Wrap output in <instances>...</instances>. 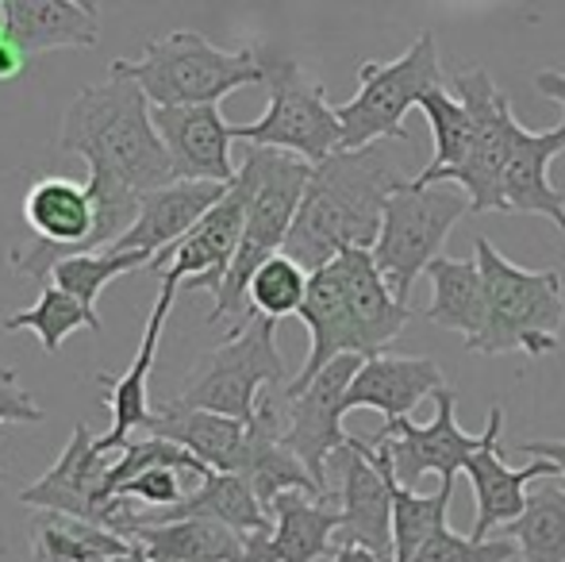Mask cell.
Returning <instances> with one entry per match:
<instances>
[{
  "label": "cell",
  "instance_id": "cell-12",
  "mask_svg": "<svg viewBox=\"0 0 565 562\" xmlns=\"http://www.w3.org/2000/svg\"><path fill=\"white\" fill-rule=\"evenodd\" d=\"M331 463L339 466V512L342 524L335 548H362L381 562H393V458L385 447L350 435Z\"/></svg>",
  "mask_w": 565,
  "mask_h": 562
},
{
  "label": "cell",
  "instance_id": "cell-15",
  "mask_svg": "<svg viewBox=\"0 0 565 562\" xmlns=\"http://www.w3.org/2000/svg\"><path fill=\"white\" fill-rule=\"evenodd\" d=\"M231 185H216V181H173V185L147 193L139 201V216L124 235L105 251L116 255H147L150 263L173 251L220 201L227 197Z\"/></svg>",
  "mask_w": 565,
  "mask_h": 562
},
{
  "label": "cell",
  "instance_id": "cell-8",
  "mask_svg": "<svg viewBox=\"0 0 565 562\" xmlns=\"http://www.w3.org/2000/svg\"><path fill=\"white\" fill-rule=\"evenodd\" d=\"M435 89H447V85H443L439 43L431 31H419L416 43L396 62H365L358 70V93L335 108L342 124V150H365L385 139H404L408 108H419Z\"/></svg>",
  "mask_w": 565,
  "mask_h": 562
},
{
  "label": "cell",
  "instance_id": "cell-37",
  "mask_svg": "<svg viewBox=\"0 0 565 562\" xmlns=\"http://www.w3.org/2000/svg\"><path fill=\"white\" fill-rule=\"evenodd\" d=\"M512 559H520V548H515L512 540L492 536V540L477 543V540L458 536L447 524V528H439L424 548H419V555L412 562H512Z\"/></svg>",
  "mask_w": 565,
  "mask_h": 562
},
{
  "label": "cell",
  "instance_id": "cell-20",
  "mask_svg": "<svg viewBox=\"0 0 565 562\" xmlns=\"http://www.w3.org/2000/svg\"><path fill=\"white\" fill-rule=\"evenodd\" d=\"M4 35L23 54L89 51L100 39L97 0H4Z\"/></svg>",
  "mask_w": 565,
  "mask_h": 562
},
{
  "label": "cell",
  "instance_id": "cell-27",
  "mask_svg": "<svg viewBox=\"0 0 565 562\" xmlns=\"http://www.w3.org/2000/svg\"><path fill=\"white\" fill-rule=\"evenodd\" d=\"M235 474L254 489V497H258L266 512H269V505H274L277 497L292 494V489L316 497V501H339V494L335 497L323 494V489L316 486L312 474L305 470V463H300V458L292 455V450L285 447V443L277 439L269 427H262L258 421L246 424V447H243V458H238Z\"/></svg>",
  "mask_w": 565,
  "mask_h": 562
},
{
  "label": "cell",
  "instance_id": "cell-24",
  "mask_svg": "<svg viewBox=\"0 0 565 562\" xmlns=\"http://www.w3.org/2000/svg\"><path fill=\"white\" fill-rule=\"evenodd\" d=\"M335 271H339L342 293H347L350 308H354V316H358L365 347H370V359L373 354H385V347H393L396 336L408 328L412 308L393 297V289H388L377 263H373V251H362V247L342 251L335 258Z\"/></svg>",
  "mask_w": 565,
  "mask_h": 562
},
{
  "label": "cell",
  "instance_id": "cell-41",
  "mask_svg": "<svg viewBox=\"0 0 565 562\" xmlns=\"http://www.w3.org/2000/svg\"><path fill=\"white\" fill-rule=\"evenodd\" d=\"M23 70H28V54L4 35L0 39V82H12V77H20Z\"/></svg>",
  "mask_w": 565,
  "mask_h": 562
},
{
  "label": "cell",
  "instance_id": "cell-1",
  "mask_svg": "<svg viewBox=\"0 0 565 562\" xmlns=\"http://www.w3.org/2000/svg\"><path fill=\"white\" fill-rule=\"evenodd\" d=\"M408 181L412 178H404L381 147L331 155L312 170L305 204H300L281 255L316 274L335 263L342 251H373L385 201Z\"/></svg>",
  "mask_w": 565,
  "mask_h": 562
},
{
  "label": "cell",
  "instance_id": "cell-43",
  "mask_svg": "<svg viewBox=\"0 0 565 562\" xmlns=\"http://www.w3.org/2000/svg\"><path fill=\"white\" fill-rule=\"evenodd\" d=\"M331 562H381V559L370 555V551H362V548H335Z\"/></svg>",
  "mask_w": 565,
  "mask_h": 562
},
{
  "label": "cell",
  "instance_id": "cell-28",
  "mask_svg": "<svg viewBox=\"0 0 565 562\" xmlns=\"http://www.w3.org/2000/svg\"><path fill=\"white\" fill-rule=\"evenodd\" d=\"M431 305H427V324L447 331H461L469 339H477L484 331V312H489V300H484V278L477 258H435L431 271Z\"/></svg>",
  "mask_w": 565,
  "mask_h": 562
},
{
  "label": "cell",
  "instance_id": "cell-44",
  "mask_svg": "<svg viewBox=\"0 0 565 562\" xmlns=\"http://www.w3.org/2000/svg\"><path fill=\"white\" fill-rule=\"evenodd\" d=\"M116 562H154V559H150V555H147V551H142V548H139V543H135V548H131V551H127V555H119Z\"/></svg>",
  "mask_w": 565,
  "mask_h": 562
},
{
  "label": "cell",
  "instance_id": "cell-39",
  "mask_svg": "<svg viewBox=\"0 0 565 562\" xmlns=\"http://www.w3.org/2000/svg\"><path fill=\"white\" fill-rule=\"evenodd\" d=\"M0 424H43V409L8 367H0Z\"/></svg>",
  "mask_w": 565,
  "mask_h": 562
},
{
  "label": "cell",
  "instance_id": "cell-33",
  "mask_svg": "<svg viewBox=\"0 0 565 562\" xmlns=\"http://www.w3.org/2000/svg\"><path fill=\"white\" fill-rule=\"evenodd\" d=\"M500 540H512L523 562H565V489L543 486L527 497L520 520L500 528Z\"/></svg>",
  "mask_w": 565,
  "mask_h": 562
},
{
  "label": "cell",
  "instance_id": "cell-21",
  "mask_svg": "<svg viewBox=\"0 0 565 562\" xmlns=\"http://www.w3.org/2000/svg\"><path fill=\"white\" fill-rule=\"evenodd\" d=\"M269 520L274 532L246 543V562H320L335 555L331 540L342 524L339 501H316L292 489L269 505Z\"/></svg>",
  "mask_w": 565,
  "mask_h": 562
},
{
  "label": "cell",
  "instance_id": "cell-6",
  "mask_svg": "<svg viewBox=\"0 0 565 562\" xmlns=\"http://www.w3.org/2000/svg\"><path fill=\"white\" fill-rule=\"evenodd\" d=\"M289 367L277 347V324L246 312L243 324L220 347L204 351L185 374L181 390L170 397L178 409L216 413L250 424L258 413V397L274 385H289Z\"/></svg>",
  "mask_w": 565,
  "mask_h": 562
},
{
  "label": "cell",
  "instance_id": "cell-40",
  "mask_svg": "<svg viewBox=\"0 0 565 562\" xmlns=\"http://www.w3.org/2000/svg\"><path fill=\"white\" fill-rule=\"evenodd\" d=\"M520 455H535V458H546V463L558 466V474H565V439H523Z\"/></svg>",
  "mask_w": 565,
  "mask_h": 562
},
{
  "label": "cell",
  "instance_id": "cell-35",
  "mask_svg": "<svg viewBox=\"0 0 565 562\" xmlns=\"http://www.w3.org/2000/svg\"><path fill=\"white\" fill-rule=\"evenodd\" d=\"M308 282H312V274H308L305 266L292 263L289 255H274L250 278L246 312L266 316V320H274V324L285 320V316H297L308 297Z\"/></svg>",
  "mask_w": 565,
  "mask_h": 562
},
{
  "label": "cell",
  "instance_id": "cell-17",
  "mask_svg": "<svg viewBox=\"0 0 565 562\" xmlns=\"http://www.w3.org/2000/svg\"><path fill=\"white\" fill-rule=\"evenodd\" d=\"M297 316L305 320L308 336H312V347H308L305 367L292 374L289 393H300L305 385H312L331 362L342 359V354H362V359H370V347H365V336H362V328H358V316H354V308H350L347 293H342L335 263L312 274L308 297Z\"/></svg>",
  "mask_w": 565,
  "mask_h": 562
},
{
  "label": "cell",
  "instance_id": "cell-32",
  "mask_svg": "<svg viewBox=\"0 0 565 562\" xmlns=\"http://www.w3.org/2000/svg\"><path fill=\"white\" fill-rule=\"evenodd\" d=\"M424 116L435 131V158L424 166L419 178H412L416 189H435L439 181H447L454 170L469 158V147H473V113L454 97L450 89H435L424 97Z\"/></svg>",
  "mask_w": 565,
  "mask_h": 562
},
{
  "label": "cell",
  "instance_id": "cell-7",
  "mask_svg": "<svg viewBox=\"0 0 565 562\" xmlns=\"http://www.w3.org/2000/svg\"><path fill=\"white\" fill-rule=\"evenodd\" d=\"M262 70H266L269 105L254 124H231V139L258 150H281V155L305 158L308 166L328 162L342 150L339 113L328 105V89L316 82L297 59L274 54L262 46Z\"/></svg>",
  "mask_w": 565,
  "mask_h": 562
},
{
  "label": "cell",
  "instance_id": "cell-4",
  "mask_svg": "<svg viewBox=\"0 0 565 562\" xmlns=\"http://www.w3.org/2000/svg\"><path fill=\"white\" fill-rule=\"evenodd\" d=\"M473 258L484 278V331L469 339L473 354L523 351L546 359L562 347L558 331L565 324V285L558 271H527L504 258L489 240H477Z\"/></svg>",
  "mask_w": 565,
  "mask_h": 562
},
{
  "label": "cell",
  "instance_id": "cell-10",
  "mask_svg": "<svg viewBox=\"0 0 565 562\" xmlns=\"http://www.w3.org/2000/svg\"><path fill=\"white\" fill-rule=\"evenodd\" d=\"M454 97L473 113V147L469 158L450 173L447 181H458L469 193V212H504V170L512 147L520 139V120L512 113L508 93H500V85L492 82L489 70H466L454 77Z\"/></svg>",
  "mask_w": 565,
  "mask_h": 562
},
{
  "label": "cell",
  "instance_id": "cell-2",
  "mask_svg": "<svg viewBox=\"0 0 565 562\" xmlns=\"http://www.w3.org/2000/svg\"><path fill=\"white\" fill-rule=\"evenodd\" d=\"M54 147L85 158L89 178H113L139 197L178 181L154 128V105L131 77L108 74V82L85 85L62 116Z\"/></svg>",
  "mask_w": 565,
  "mask_h": 562
},
{
  "label": "cell",
  "instance_id": "cell-46",
  "mask_svg": "<svg viewBox=\"0 0 565 562\" xmlns=\"http://www.w3.org/2000/svg\"><path fill=\"white\" fill-rule=\"evenodd\" d=\"M0 481H4V470H0Z\"/></svg>",
  "mask_w": 565,
  "mask_h": 562
},
{
  "label": "cell",
  "instance_id": "cell-31",
  "mask_svg": "<svg viewBox=\"0 0 565 562\" xmlns=\"http://www.w3.org/2000/svg\"><path fill=\"white\" fill-rule=\"evenodd\" d=\"M77 328H89V331H100V312L89 305H82L77 297L62 293L58 285L46 282L39 289V300L31 308H20V312L4 316L0 320V331H31L39 339L46 354H58L66 347V339L74 336Z\"/></svg>",
  "mask_w": 565,
  "mask_h": 562
},
{
  "label": "cell",
  "instance_id": "cell-25",
  "mask_svg": "<svg viewBox=\"0 0 565 562\" xmlns=\"http://www.w3.org/2000/svg\"><path fill=\"white\" fill-rule=\"evenodd\" d=\"M139 435H158V439L178 443V447H185L189 455H196L216 474H235L246 447L243 421H231V416H216V413H196V409H178L170 401L162 409H154L150 424Z\"/></svg>",
  "mask_w": 565,
  "mask_h": 562
},
{
  "label": "cell",
  "instance_id": "cell-29",
  "mask_svg": "<svg viewBox=\"0 0 565 562\" xmlns=\"http://www.w3.org/2000/svg\"><path fill=\"white\" fill-rule=\"evenodd\" d=\"M131 543H139L154 562H246L243 536H235L231 528L204 517L142 528Z\"/></svg>",
  "mask_w": 565,
  "mask_h": 562
},
{
  "label": "cell",
  "instance_id": "cell-3",
  "mask_svg": "<svg viewBox=\"0 0 565 562\" xmlns=\"http://www.w3.org/2000/svg\"><path fill=\"white\" fill-rule=\"evenodd\" d=\"M108 74L131 77L154 108L220 105L243 85H262V46H216L201 31H170L142 46L139 59H116Z\"/></svg>",
  "mask_w": 565,
  "mask_h": 562
},
{
  "label": "cell",
  "instance_id": "cell-22",
  "mask_svg": "<svg viewBox=\"0 0 565 562\" xmlns=\"http://www.w3.org/2000/svg\"><path fill=\"white\" fill-rule=\"evenodd\" d=\"M504 432V427H500ZM500 432L469 458L466 474L473 481V497H477V520H473V536L469 540L484 543L489 536H497L504 524L523 517L527 509V481H539V478H554L558 466L546 463V458H531L527 466L512 470L500 455Z\"/></svg>",
  "mask_w": 565,
  "mask_h": 562
},
{
  "label": "cell",
  "instance_id": "cell-18",
  "mask_svg": "<svg viewBox=\"0 0 565 562\" xmlns=\"http://www.w3.org/2000/svg\"><path fill=\"white\" fill-rule=\"evenodd\" d=\"M447 390L443 367L427 354H373L347 390V413L377 409L388 421H408L424 397Z\"/></svg>",
  "mask_w": 565,
  "mask_h": 562
},
{
  "label": "cell",
  "instance_id": "cell-34",
  "mask_svg": "<svg viewBox=\"0 0 565 562\" xmlns=\"http://www.w3.org/2000/svg\"><path fill=\"white\" fill-rule=\"evenodd\" d=\"M454 501V481H443L435 494L416 489H393V562H412L439 528H447V512Z\"/></svg>",
  "mask_w": 565,
  "mask_h": 562
},
{
  "label": "cell",
  "instance_id": "cell-26",
  "mask_svg": "<svg viewBox=\"0 0 565 562\" xmlns=\"http://www.w3.org/2000/svg\"><path fill=\"white\" fill-rule=\"evenodd\" d=\"M185 517H204V520H216V524L231 528L235 536H243L246 543L254 540H266L274 532V520L269 512L262 509V501L254 497V489L246 486L238 474H212L209 481L193 489L178 509H166V512H150V528L154 524H170V520H185Z\"/></svg>",
  "mask_w": 565,
  "mask_h": 562
},
{
  "label": "cell",
  "instance_id": "cell-30",
  "mask_svg": "<svg viewBox=\"0 0 565 562\" xmlns=\"http://www.w3.org/2000/svg\"><path fill=\"white\" fill-rule=\"evenodd\" d=\"M135 543L105 532L100 524L58 512H35L31 520V555L35 562H89V559H119Z\"/></svg>",
  "mask_w": 565,
  "mask_h": 562
},
{
  "label": "cell",
  "instance_id": "cell-38",
  "mask_svg": "<svg viewBox=\"0 0 565 562\" xmlns=\"http://www.w3.org/2000/svg\"><path fill=\"white\" fill-rule=\"evenodd\" d=\"M189 481H196V486H201V478H193V474L166 470V466H158V470H147V474H139V478H131L116 497H131V501L147 505V509L166 512V509H178V505L193 494V489H189Z\"/></svg>",
  "mask_w": 565,
  "mask_h": 562
},
{
  "label": "cell",
  "instance_id": "cell-13",
  "mask_svg": "<svg viewBox=\"0 0 565 562\" xmlns=\"http://www.w3.org/2000/svg\"><path fill=\"white\" fill-rule=\"evenodd\" d=\"M243 224H246V181L238 173L231 181L224 201L178 247L166 251L162 258H154L150 271H158V278L173 282L178 289H209L212 297H220V289H224L231 274V263L238 255V243H243Z\"/></svg>",
  "mask_w": 565,
  "mask_h": 562
},
{
  "label": "cell",
  "instance_id": "cell-23",
  "mask_svg": "<svg viewBox=\"0 0 565 562\" xmlns=\"http://www.w3.org/2000/svg\"><path fill=\"white\" fill-rule=\"evenodd\" d=\"M558 155H565V113L551 131H520L504 170V212L546 216L565 232V189L551 181V162Z\"/></svg>",
  "mask_w": 565,
  "mask_h": 562
},
{
  "label": "cell",
  "instance_id": "cell-45",
  "mask_svg": "<svg viewBox=\"0 0 565 562\" xmlns=\"http://www.w3.org/2000/svg\"><path fill=\"white\" fill-rule=\"evenodd\" d=\"M89 562H116V559H89Z\"/></svg>",
  "mask_w": 565,
  "mask_h": 562
},
{
  "label": "cell",
  "instance_id": "cell-9",
  "mask_svg": "<svg viewBox=\"0 0 565 562\" xmlns=\"http://www.w3.org/2000/svg\"><path fill=\"white\" fill-rule=\"evenodd\" d=\"M466 212L469 197L447 193L439 185L416 189L412 181L385 201L373 263L401 305H408L416 282L431 271L435 258H443V243Z\"/></svg>",
  "mask_w": 565,
  "mask_h": 562
},
{
  "label": "cell",
  "instance_id": "cell-19",
  "mask_svg": "<svg viewBox=\"0 0 565 562\" xmlns=\"http://www.w3.org/2000/svg\"><path fill=\"white\" fill-rule=\"evenodd\" d=\"M108 470V458L97 455V435L85 424H74L70 443L62 447L58 463L20 489V505L35 512H58L97 524V489Z\"/></svg>",
  "mask_w": 565,
  "mask_h": 562
},
{
  "label": "cell",
  "instance_id": "cell-14",
  "mask_svg": "<svg viewBox=\"0 0 565 562\" xmlns=\"http://www.w3.org/2000/svg\"><path fill=\"white\" fill-rule=\"evenodd\" d=\"M178 285L173 282H162L158 289V300L150 308V320L142 328V339H139V351H135L131 367L124 374H97V385L105 390V405L113 413V427L105 435H97V455L100 458H113V450L127 447L135 439V432L150 424L154 409H150V370H154V359H158V343H162V328L170 320V308L178 300Z\"/></svg>",
  "mask_w": 565,
  "mask_h": 562
},
{
  "label": "cell",
  "instance_id": "cell-11",
  "mask_svg": "<svg viewBox=\"0 0 565 562\" xmlns=\"http://www.w3.org/2000/svg\"><path fill=\"white\" fill-rule=\"evenodd\" d=\"M500 427H504V409L492 405L489 424H484L481 435L461 432L458 393L447 385V390L435 393V421L431 424H416L412 416L408 421H388L370 443H377V447L388 450L396 481H401L404 489H416L424 474H439L443 481H454L458 470H466L469 458H473Z\"/></svg>",
  "mask_w": 565,
  "mask_h": 562
},
{
  "label": "cell",
  "instance_id": "cell-16",
  "mask_svg": "<svg viewBox=\"0 0 565 562\" xmlns=\"http://www.w3.org/2000/svg\"><path fill=\"white\" fill-rule=\"evenodd\" d=\"M154 128L173 162L178 181H216L231 185L238 178L231 162V124L220 105L201 108H154Z\"/></svg>",
  "mask_w": 565,
  "mask_h": 562
},
{
  "label": "cell",
  "instance_id": "cell-42",
  "mask_svg": "<svg viewBox=\"0 0 565 562\" xmlns=\"http://www.w3.org/2000/svg\"><path fill=\"white\" fill-rule=\"evenodd\" d=\"M535 89L543 93V97L565 105V74L562 70H543V74H535Z\"/></svg>",
  "mask_w": 565,
  "mask_h": 562
},
{
  "label": "cell",
  "instance_id": "cell-5",
  "mask_svg": "<svg viewBox=\"0 0 565 562\" xmlns=\"http://www.w3.org/2000/svg\"><path fill=\"white\" fill-rule=\"evenodd\" d=\"M312 170L316 166H308L305 158L281 155V150L246 147V158H243V166H238V173H243V181H246L243 243H238V255H235V263H231V274L209 312L212 324L224 320V316H235L238 308H246L250 278L269 263V258L285 251V240H289L300 204H305Z\"/></svg>",
  "mask_w": 565,
  "mask_h": 562
},
{
  "label": "cell",
  "instance_id": "cell-36",
  "mask_svg": "<svg viewBox=\"0 0 565 562\" xmlns=\"http://www.w3.org/2000/svg\"><path fill=\"white\" fill-rule=\"evenodd\" d=\"M139 266H150V258L147 255H116V251H89V255L62 258V263L51 271V285H58L62 293L77 297L82 305L97 308L105 285L124 278V274H131V271H139Z\"/></svg>",
  "mask_w": 565,
  "mask_h": 562
}]
</instances>
